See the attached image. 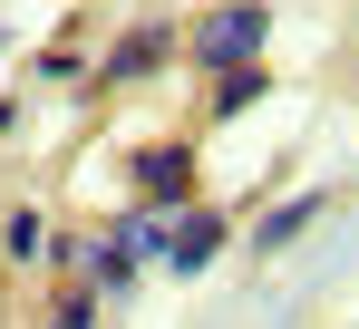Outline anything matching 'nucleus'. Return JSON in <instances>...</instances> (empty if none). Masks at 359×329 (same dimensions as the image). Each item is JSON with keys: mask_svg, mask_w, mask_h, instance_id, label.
Masks as SVG:
<instances>
[{"mask_svg": "<svg viewBox=\"0 0 359 329\" xmlns=\"http://www.w3.org/2000/svg\"><path fill=\"white\" fill-rule=\"evenodd\" d=\"M262 39H272V0H224V10H204V20H194V39H184V49L224 78V68H262Z\"/></svg>", "mask_w": 359, "mask_h": 329, "instance_id": "f257e3e1", "label": "nucleus"}, {"mask_svg": "<svg viewBox=\"0 0 359 329\" xmlns=\"http://www.w3.org/2000/svg\"><path fill=\"white\" fill-rule=\"evenodd\" d=\"M126 174H136V204H146V214H184V204H194V146H184V136L136 146Z\"/></svg>", "mask_w": 359, "mask_h": 329, "instance_id": "f03ea898", "label": "nucleus"}, {"mask_svg": "<svg viewBox=\"0 0 359 329\" xmlns=\"http://www.w3.org/2000/svg\"><path fill=\"white\" fill-rule=\"evenodd\" d=\"M165 58H175V29H165V20H136L117 49L97 58V88H146V78H156Z\"/></svg>", "mask_w": 359, "mask_h": 329, "instance_id": "7ed1b4c3", "label": "nucleus"}, {"mask_svg": "<svg viewBox=\"0 0 359 329\" xmlns=\"http://www.w3.org/2000/svg\"><path fill=\"white\" fill-rule=\"evenodd\" d=\"M224 242H233V223L214 214V204H184V214H175V242H165V272H175V281L214 272V262H224Z\"/></svg>", "mask_w": 359, "mask_h": 329, "instance_id": "20e7f679", "label": "nucleus"}, {"mask_svg": "<svg viewBox=\"0 0 359 329\" xmlns=\"http://www.w3.org/2000/svg\"><path fill=\"white\" fill-rule=\"evenodd\" d=\"M320 214H330V194H320V184H311V194H282L272 214L252 223V252H292V242H301V232H311Z\"/></svg>", "mask_w": 359, "mask_h": 329, "instance_id": "39448f33", "label": "nucleus"}, {"mask_svg": "<svg viewBox=\"0 0 359 329\" xmlns=\"http://www.w3.org/2000/svg\"><path fill=\"white\" fill-rule=\"evenodd\" d=\"M78 281H88L97 300H126V290H136V252H126L117 232H88V262H78Z\"/></svg>", "mask_w": 359, "mask_h": 329, "instance_id": "423d86ee", "label": "nucleus"}, {"mask_svg": "<svg viewBox=\"0 0 359 329\" xmlns=\"http://www.w3.org/2000/svg\"><path fill=\"white\" fill-rule=\"evenodd\" d=\"M107 232H117L126 252H136V272H146V262H165V242H175V214H146V204H126Z\"/></svg>", "mask_w": 359, "mask_h": 329, "instance_id": "0eeeda50", "label": "nucleus"}, {"mask_svg": "<svg viewBox=\"0 0 359 329\" xmlns=\"http://www.w3.org/2000/svg\"><path fill=\"white\" fill-rule=\"evenodd\" d=\"M0 252H10V262H39V252H49V214H39V204H10V214H0Z\"/></svg>", "mask_w": 359, "mask_h": 329, "instance_id": "6e6552de", "label": "nucleus"}, {"mask_svg": "<svg viewBox=\"0 0 359 329\" xmlns=\"http://www.w3.org/2000/svg\"><path fill=\"white\" fill-rule=\"evenodd\" d=\"M272 97V68H224L214 78V116H243V107H262Z\"/></svg>", "mask_w": 359, "mask_h": 329, "instance_id": "1a4fd4ad", "label": "nucleus"}, {"mask_svg": "<svg viewBox=\"0 0 359 329\" xmlns=\"http://www.w3.org/2000/svg\"><path fill=\"white\" fill-rule=\"evenodd\" d=\"M49 329H97V290H88V281H78V290H68L59 310H49Z\"/></svg>", "mask_w": 359, "mask_h": 329, "instance_id": "9d476101", "label": "nucleus"}]
</instances>
